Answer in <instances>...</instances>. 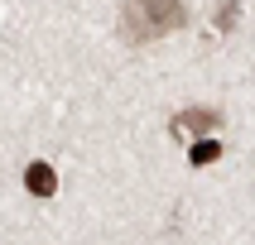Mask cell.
<instances>
[{
  "label": "cell",
  "instance_id": "6da1fadb",
  "mask_svg": "<svg viewBox=\"0 0 255 245\" xmlns=\"http://www.w3.org/2000/svg\"><path fill=\"white\" fill-rule=\"evenodd\" d=\"M188 10L183 0H126V10H121V34L130 43H144L154 39V34H173V29H183Z\"/></svg>",
  "mask_w": 255,
  "mask_h": 245
},
{
  "label": "cell",
  "instance_id": "7a4b0ae2",
  "mask_svg": "<svg viewBox=\"0 0 255 245\" xmlns=\"http://www.w3.org/2000/svg\"><path fill=\"white\" fill-rule=\"evenodd\" d=\"M217 125H222L217 111H183L173 120V135H207V130H217Z\"/></svg>",
  "mask_w": 255,
  "mask_h": 245
},
{
  "label": "cell",
  "instance_id": "3957f363",
  "mask_svg": "<svg viewBox=\"0 0 255 245\" xmlns=\"http://www.w3.org/2000/svg\"><path fill=\"white\" fill-rule=\"evenodd\" d=\"M24 187L34 192V197H53V187H58V173H53V168H48V163L39 159V163H29V168H24Z\"/></svg>",
  "mask_w": 255,
  "mask_h": 245
},
{
  "label": "cell",
  "instance_id": "277c9868",
  "mask_svg": "<svg viewBox=\"0 0 255 245\" xmlns=\"http://www.w3.org/2000/svg\"><path fill=\"white\" fill-rule=\"evenodd\" d=\"M217 159H222V144L217 140H193V149H188V163H217Z\"/></svg>",
  "mask_w": 255,
  "mask_h": 245
},
{
  "label": "cell",
  "instance_id": "5b68a950",
  "mask_svg": "<svg viewBox=\"0 0 255 245\" xmlns=\"http://www.w3.org/2000/svg\"><path fill=\"white\" fill-rule=\"evenodd\" d=\"M236 14H241V5H236V0H227V5H222V19H217V29H236Z\"/></svg>",
  "mask_w": 255,
  "mask_h": 245
}]
</instances>
